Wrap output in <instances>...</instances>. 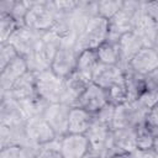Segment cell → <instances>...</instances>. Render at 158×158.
Returning a JSON list of instances; mask_svg holds the SVG:
<instances>
[{"label":"cell","mask_w":158,"mask_h":158,"mask_svg":"<svg viewBox=\"0 0 158 158\" xmlns=\"http://www.w3.org/2000/svg\"><path fill=\"white\" fill-rule=\"evenodd\" d=\"M19 101H20V105H21L22 111L27 120L31 117H35V116H42L44 110L49 105L47 101H44L38 95H35V96L25 99V100H19Z\"/></svg>","instance_id":"cb8c5ba5"},{"label":"cell","mask_w":158,"mask_h":158,"mask_svg":"<svg viewBox=\"0 0 158 158\" xmlns=\"http://www.w3.org/2000/svg\"><path fill=\"white\" fill-rule=\"evenodd\" d=\"M36 158H63L59 152V138L42 144L40 147V151L36 156Z\"/></svg>","instance_id":"f546056e"},{"label":"cell","mask_w":158,"mask_h":158,"mask_svg":"<svg viewBox=\"0 0 158 158\" xmlns=\"http://www.w3.org/2000/svg\"><path fill=\"white\" fill-rule=\"evenodd\" d=\"M100 64L96 49H85L79 52L78 54V62H77V70L90 77L93 75L96 67Z\"/></svg>","instance_id":"7402d4cb"},{"label":"cell","mask_w":158,"mask_h":158,"mask_svg":"<svg viewBox=\"0 0 158 158\" xmlns=\"http://www.w3.org/2000/svg\"><path fill=\"white\" fill-rule=\"evenodd\" d=\"M114 114H115V105H112V104L109 102V104H106L101 110H99L96 114H94V117L112 128Z\"/></svg>","instance_id":"1f68e13d"},{"label":"cell","mask_w":158,"mask_h":158,"mask_svg":"<svg viewBox=\"0 0 158 158\" xmlns=\"http://www.w3.org/2000/svg\"><path fill=\"white\" fill-rule=\"evenodd\" d=\"M110 158H131V154H127V153H118V154L111 156Z\"/></svg>","instance_id":"b9f144b4"},{"label":"cell","mask_w":158,"mask_h":158,"mask_svg":"<svg viewBox=\"0 0 158 158\" xmlns=\"http://www.w3.org/2000/svg\"><path fill=\"white\" fill-rule=\"evenodd\" d=\"M93 120H94V115L88 112L86 110L80 107H72L68 121V133L85 135Z\"/></svg>","instance_id":"ffe728a7"},{"label":"cell","mask_w":158,"mask_h":158,"mask_svg":"<svg viewBox=\"0 0 158 158\" xmlns=\"http://www.w3.org/2000/svg\"><path fill=\"white\" fill-rule=\"evenodd\" d=\"M91 78L75 70L70 75H68L64 79V90L62 101L70 107H74L79 100V98L83 95V93L88 89V86L91 84Z\"/></svg>","instance_id":"8992f818"},{"label":"cell","mask_w":158,"mask_h":158,"mask_svg":"<svg viewBox=\"0 0 158 158\" xmlns=\"http://www.w3.org/2000/svg\"><path fill=\"white\" fill-rule=\"evenodd\" d=\"M144 46H143L141 38L135 32H130V33L123 35L118 41V53H120L118 67L123 72H126L128 69V64L132 60V58Z\"/></svg>","instance_id":"9a60e30c"},{"label":"cell","mask_w":158,"mask_h":158,"mask_svg":"<svg viewBox=\"0 0 158 158\" xmlns=\"http://www.w3.org/2000/svg\"><path fill=\"white\" fill-rule=\"evenodd\" d=\"M107 96H109V102L115 106L128 101V91L125 83V75L121 80H118L115 85H112L107 90Z\"/></svg>","instance_id":"d4e9b609"},{"label":"cell","mask_w":158,"mask_h":158,"mask_svg":"<svg viewBox=\"0 0 158 158\" xmlns=\"http://www.w3.org/2000/svg\"><path fill=\"white\" fill-rule=\"evenodd\" d=\"M128 69L139 75H147L158 69V51L154 47H143L132 58Z\"/></svg>","instance_id":"4fadbf2b"},{"label":"cell","mask_w":158,"mask_h":158,"mask_svg":"<svg viewBox=\"0 0 158 158\" xmlns=\"http://www.w3.org/2000/svg\"><path fill=\"white\" fill-rule=\"evenodd\" d=\"M0 126H17L27 121L20 101L11 96H0Z\"/></svg>","instance_id":"7c38bea8"},{"label":"cell","mask_w":158,"mask_h":158,"mask_svg":"<svg viewBox=\"0 0 158 158\" xmlns=\"http://www.w3.org/2000/svg\"><path fill=\"white\" fill-rule=\"evenodd\" d=\"M109 35V21L95 16L90 20L84 31L78 36L74 48L79 53L85 49H98L107 38Z\"/></svg>","instance_id":"7a4b0ae2"},{"label":"cell","mask_w":158,"mask_h":158,"mask_svg":"<svg viewBox=\"0 0 158 158\" xmlns=\"http://www.w3.org/2000/svg\"><path fill=\"white\" fill-rule=\"evenodd\" d=\"M15 2H16V0H2L0 2V14L10 15L15 6Z\"/></svg>","instance_id":"60d3db41"},{"label":"cell","mask_w":158,"mask_h":158,"mask_svg":"<svg viewBox=\"0 0 158 158\" xmlns=\"http://www.w3.org/2000/svg\"><path fill=\"white\" fill-rule=\"evenodd\" d=\"M17 27V22L10 15L0 14V43H6Z\"/></svg>","instance_id":"4316f807"},{"label":"cell","mask_w":158,"mask_h":158,"mask_svg":"<svg viewBox=\"0 0 158 158\" xmlns=\"http://www.w3.org/2000/svg\"><path fill=\"white\" fill-rule=\"evenodd\" d=\"M133 32L141 38L144 47H154L158 35V25L143 11L136 20Z\"/></svg>","instance_id":"e0dca14e"},{"label":"cell","mask_w":158,"mask_h":158,"mask_svg":"<svg viewBox=\"0 0 158 158\" xmlns=\"http://www.w3.org/2000/svg\"><path fill=\"white\" fill-rule=\"evenodd\" d=\"M106 104H109V96L107 90L100 88L99 85L91 83L88 89L83 93V95L79 98L77 105L74 107H80L86 110L90 114H96L99 110H101Z\"/></svg>","instance_id":"8fae6325"},{"label":"cell","mask_w":158,"mask_h":158,"mask_svg":"<svg viewBox=\"0 0 158 158\" xmlns=\"http://www.w3.org/2000/svg\"><path fill=\"white\" fill-rule=\"evenodd\" d=\"M17 57L19 53L10 43H0V70L6 68Z\"/></svg>","instance_id":"4dcf8cb0"},{"label":"cell","mask_w":158,"mask_h":158,"mask_svg":"<svg viewBox=\"0 0 158 158\" xmlns=\"http://www.w3.org/2000/svg\"><path fill=\"white\" fill-rule=\"evenodd\" d=\"M144 123H148V125H158V102L156 105H153L148 110Z\"/></svg>","instance_id":"ab89813d"},{"label":"cell","mask_w":158,"mask_h":158,"mask_svg":"<svg viewBox=\"0 0 158 158\" xmlns=\"http://www.w3.org/2000/svg\"><path fill=\"white\" fill-rule=\"evenodd\" d=\"M12 146L11 144V132L10 127L7 126H0V149Z\"/></svg>","instance_id":"74e56055"},{"label":"cell","mask_w":158,"mask_h":158,"mask_svg":"<svg viewBox=\"0 0 158 158\" xmlns=\"http://www.w3.org/2000/svg\"><path fill=\"white\" fill-rule=\"evenodd\" d=\"M70 109L72 107L64 102L49 104L42 115L58 138L68 133V121H69Z\"/></svg>","instance_id":"52a82bcc"},{"label":"cell","mask_w":158,"mask_h":158,"mask_svg":"<svg viewBox=\"0 0 158 158\" xmlns=\"http://www.w3.org/2000/svg\"><path fill=\"white\" fill-rule=\"evenodd\" d=\"M154 137L151 135L144 123L136 127V144L138 149H149L153 148Z\"/></svg>","instance_id":"f1b7e54d"},{"label":"cell","mask_w":158,"mask_h":158,"mask_svg":"<svg viewBox=\"0 0 158 158\" xmlns=\"http://www.w3.org/2000/svg\"><path fill=\"white\" fill-rule=\"evenodd\" d=\"M43 32H38L35 30H31L27 26H19L17 30L12 33V36L9 38L7 43H10L16 52L19 53V56L26 58L27 56H30L37 47L41 36Z\"/></svg>","instance_id":"5b68a950"},{"label":"cell","mask_w":158,"mask_h":158,"mask_svg":"<svg viewBox=\"0 0 158 158\" xmlns=\"http://www.w3.org/2000/svg\"><path fill=\"white\" fill-rule=\"evenodd\" d=\"M57 15L58 12L53 1L33 0L32 6L25 19V26L38 32L51 31L56 22Z\"/></svg>","instance_id":"6da1fadb"},{"label":"cell","mask_w":158,"mask_h":158,"mask_svg":"<svg viewBox=\"0 0 158 158\" xmlns=\"http://www.w3.org/2000/svg\"><path fill=\"white\" fill-rule=\"evenodd\" d=\"M123 6V1L122 0H102V1H98V16L105 19V20H110L112 19L118 11H121Z\"/></svg>","instance_id":"484cf974"},{"label":"cell","mask_w":158,"mask_h":158,"mask_svg":"<svg viewBox=\"0 0 158 158\" xmlns=\"http://www.w3.org/2000/svg\"><path fill=\"white\" fill-rule=\"evenodd\" d=\"M137 101L143 105L146 109H151L153 105H156L158 102V93L152 91V90H144L142 93V95L137 99Z\"/></svg>","instance_id":"d6a6232c"},{"label":"cell","mask_w":158,"mask_h":158,"mask_svg":"<svg viewBox=\"0 0 158 158\" xmlns=\"http://www.w3.org/2000/svg\"><path fill=\"white\" fill-rule=\"evenodd\" d=\"M125 75V72L118 65H109V64H99L91 75V81L100 88L109 90L112 85H115L118 80H121Z\"/></svg>","instance_id":"2e32d148"},{"label":"cell","mask_w":158,"mask_h":158,"mask_svg":"<svg viewBox=\"0 0 158 158\" xmlns=\"http://www.w3.org/2000/svg\"><path fill=\"white\" fill-rule=\"evenodd\" d=\"M98 58L101 64L109 65H118L120 63V53H118V43L105 41L98 49Z\"/></svg>","instance_id":"603a6c76"},{"label":"cell","mask_w":158,"mask_h":158,"mask_svg":"<svg viewBox=\"0 0 158 158\" xmlns=\"http://www.w3.org/2000/svg\"><path fill=\"white\" fill-rule=\"evenodd\" d=\"M37 95L36 91V73L26 72L11 88V90L0 96H11L16 100H25Z\"/></svg>","instance_id":"ac0fdd59"},{"label":"cell","mask_w":158,"mask_h":158,"mask_svg":"<svg viewBox=\"0 0 158 158\" xmlns=\"http://www.w3.org/2000/svg\"><path fill=\"white\" fill-rule=\"evenodd\" d=\"M125 83L128 91V101H136L146 90L144 75L133 73L130 69L125 72Z\"/></svg>","instance_id":"44dd1931"},{"label":"cell","mask_w":158,"mask_h":158,"mask_svg":"<svg viewBox=\"0 0 158 158\" xmlns=\"http://www.w3.org/2000/svg\"><path fill=\"white\" fill-rule=\"evenodd\" d=\"M78 54L79 53L75 51L74 46L62 44L51 64V70L59 78L65 79L68 75L77 70Z\"/></svg>","instance_id":"ba28073f"},{"label":"cell","mask_w":158,"mask_h":158,"mask_svg":"<svg viewBox=\"0 0 158 158\" xmlns=\"http://www.w3.org/2000/svg\"><path fill=\"white\" fill-rule=\"evenodd\" d=\"M25 126H26V132L31 143L42 146L58 138L54 131L52 130V127L43 118V116H35L28 118Z\"/></svg>","instance_id":"9c48e42d"},{"label":"cell","mask_w":158,"mask_h":158,"mask_svg":"<svg viewBox=\"0 0 158 158\" xmlns=\"http://www.w3.org/2000/svg\"><path fill=\"white\" fill-rule=\"evenodd\" d=\"M147 112H148V109H146L143 105H141L137 100L127 101L125 104L117 105V106H115L112 130L122 128V127L136 128L137 126L144 123Z\"/></svg>","instance_id":"277c9868"},{"label":"cell","mask_w":158,"mask_h":158,"mask_svg":"<svg viewBox=\"0 0 158 158\" xmlns=\"http://www.w3.org/2000/svg\"><path fill=\"white\" fill-rule=\"evenodd\" d=\"M83 158H94V157H93V156H91L90 153H88V154H85V156H84Z\"/></svg>","instance_id":"f6af8a7d"},{"label":"cell","mask_w":158,"mask_h":158,"mask_svg":"<svg viewBox=\"0 0 158 158\" xmlns=\"http://www.w3.org/2000/svg\"><path fill=\"white\" fill-rule=\"evenodd\" d=\"M64 90V79L54 74L51 68L36 73V91L48 104H56L62 101Z\"/></svg>","instance_id":"3957f363"},{"label":"cell","mask_w":158,"mask_h":158,"mask_svg":"<svg viewBox=\"0 0 158 158\" xmlns=\"http://www.w3.org/2000/svg\"><path fill=\"white\" fill-rule=\"evenodd\" d=\"M89 149L90 144L85 135L67 133L59 138V152L63 158H83Z\"/></svg>","instance_id":"30bf717a"},{"label":"cell","mask_w":158,"mask_h":158,"mask_svg":"<svg viewBox=\"0 0 158 158\" xmlns=\"http://www.w3.org/2000/svg\"><path fill=\"white\" fill-rule=\"evenodd\" d=\"M144 84H146V90H152L158 93V69L144 75Z\"/></svg>","instance_id":"d590c367"},{"label":"cell","mask_w":158,"mask_h":158,"mask_svg":"<svg viewBox=\"0 0 158 158\" xmlns=\"http://www.w3.org/2000/svg\"><path fill=\"white\" fill-rule=\"evenodd\" d=\"M153 149L158 153V137L154 138V142H153Z\"/></svg>","instance_id":"7bdbcfd3"},{"label":"cell","mask_w":158,"mask_h":158,"mask_svg":"<svg viewBox=\"0 0 158 158\" xmlns=\"http://www.w3.org/2000/svg\"><path fill=\"white\" fill-rule=\"evenodd\" d=\"M32 2H33V0H16L10 16L17 22L19 26L25 25V19L32 6Z\"/></svg>","instance_id":"83f0119b"},{"label":"cell","mask_w":158,"mask_h":158,"mask_svg":"<svg viewBox=\"0 0 158 158\" xmlns=\"http://www.w3.org/2000/svg\"><path fill=\"white\" fill-rule=\"evenodd\" d=\"M144 11L158 25V0L157 1H144Z\"/></svg>","instance_id":"8d00e7d4"},{"label":"cell","mask_w":158,"mask_h":158,"mask_svg":"<svg viewBox=\"0 0 158 158\" xmlns=\"http://www.w3.org/2000/svg\"><path fill=\"white\" fill-rule=\"evenodd\" d=\"M54 7L58 14H70L75 10L78 1L73 0H59V1H53Z\"/></svg>","instance_id":"836d02e7"},{"label":"cell","mask_w":158,"mask_h":158,"mask_svg":"<svg viewBox=\"0 0 158 158\" xmlns=\"http://www.w3.org/2000/svg\"><path fill=\"white\" fill-rule=\"evenodd\" d=\"M154 48L158 51V35H157V38H156V43H154Z\"/></svg>","instance_id":"ee69618b"},{"label":"cell","mask_w":158,"mask_h":158,"mask_svg":"<svg viewBox=\"0 0 158 158\" xmlns=\"http://www.w3.org/2000/svg\"><path fill=\"white\" fill-rule=\"evenodd\" d=\"M0 158H22V148L20 146H9L1 148Z\"/></svg>","instance_id":"e575fe53"},{"label":"cell","mask_w":158,"mask_h":158,"mask_svg":"<svg viewBox=\"0 0 158 158\" xmlns=\"http://www.w3.org/2000/svg\"><path fill=\"white\" fill-rule=\"evenodd\" d=\"M0 72H1V74H0V95H4L11 90L12 85L26 72H28V65H27L26 59L23 57L19 56L6 68H4Z\"/></svg>","instance_id":"5bb4252c"},{"label":"cell","mask_w":158,"mask_h":158,"mask_svg":"<svg viewBox=\"0 0 158 158\" xmlns=\"http://www.w3.org/2000/svg\"><path fill=\"white\" fill-rule=\"evenodd\" d=\"M111 138L118 153L131 154L133 151L137 149L136 128H132V127L114 128L111 132Z\"/></svg>","instance_id":"d6986e66"},{"label":"cell","mask_w":158,"mask_h":158,"mask_svg":"<svg viewBox=\"0 0 158 158\" xmlns=\"http://www.w3.org/2000/svg\"><path fill=\"white\" fill-rule=\"evenodd\" d=\"M131 158H158V153L153 149H136L131 153Z\"/></svg>","instance_id":"f35d334b"}]
</instances>
